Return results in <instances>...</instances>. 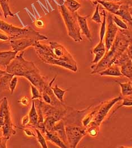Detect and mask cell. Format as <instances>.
I'll return each mask as SVG.
<instances>
[{
  "mask_svg": "<svg viewBox=\"0 0 132 148\" xmlns=\"http://www.w3.org/2000/svg\"><path fill=\"white\" fill-rule=\"evenodd\" d=\"M34 47L39 59L45 63L60 66L72 72H77V62L61 44L52 41L47 45L38 42Z\"/></svg>",
  "mask_w": 132,
  "mask_h": 148,
  "instance_id": "1",
  "label": "cell"
},
{
  "mask_svg": "<svg viewBox=\"0 0 132 148\" xmlns=\"http://www.w3.org/2000/svg\"><path fill=\"white\" fill-rule=\"evenodd\" d=\"M126 31L123 29L118 30L116 38L110 50L105 53V55L99 63L91 66L92 71L90 74L98 73L110 67L126 51L132 39L130 33Z\"/></svg>",
  "mask_w": 132,
  "mask_h": 148,
  "instance_id": "2",
  "label": "cell"
},
{
  "mask_svg": "<svg viewBox=\"0 0 132 148\" xmlns=\"http://www.w3.org/2000/svg\"><path fill=\"white\" fill-rule=\"evenodd\" d=\"M0 30L9 36L11 40L32 38L37 41H43L48 39L47 37L36 31L30 26L24 28L18 27L1 19H0Z\"/></svg>",
  "mask_w": 132,
  "mask_h": 148,
  "instance_id": "3",
  "label": "cell"
},
{
  "mask_svg": "<svg viewBox=\"0 0 132 148\" xmlns=\"http://www.w3.org/2000/svg\"><path fill=\"white\" fill-rule=\"evenodd\" d=\"M58 6L66 24L68 35L75 42H81L82 40V38L77 21V12H71L66 8L64 3L58 4Z\"/></svg>",
  "mask_w": 132,
  "mask_h": 148,
  "instance_id": "4",
  "label": "cell"
},
{
  "mask_svg": "<svg viewBox=\"0 0 132 148\" xmlns=\"http://www.w3.org/2000/svg\"><path fill=\"white\" fill-rule=\"evenodd\" d=\"M24 51H23L11 61L7 66L6 71L18 77H25L31 72L38 70L33 62L28 61L24 58Z\"/></svg>",
  "mask_w": 132,
  "mask_h": 148,
  "instance_id": "5",
  "label": "cell"
},
{
  "mask_svg": "<svg viewBox=\"0 0 132 148\" xmlns=\"http://www.w3.org/2000/svg\"><path fill=\"white\" fill-rule=\"evenodd\" d=\"M122 96H118L115 97V98L112 99L110 101H106L104 103H102L99 104V106H98V108L96 115L90 125L100 127V124L107 116L111 109L116 103L122 100Z\"/></svg>",
  "mask_w": 132,
  "mask_h": 148,
  "instance_id": "6",
  "label": "cell"
},
{
  "mask_svg": "<svg viewBox=\"0 0 132 148\" xmlns=\"http://www.w3.org/2000/svg\"><path fill=\"white\" fill-rule=\"evenodd\" d=\"M67 145L69 148H76L78 144L87 134L86 127L68 125L65 127Z\"/></svg>",
  "mask_w": 132,
  "mask_h": 148,
  "instance_id": "7",
  "label": "cell"
},
{
  "mask_svg": "<svg viewBox=\"0 0 132 148\" xmlns=\"http://www.w3.org/2000/svg\"><path fill=\"white\" fill-rule=\"evenodd\" d=\"M107 28L105 34V47L106 52L110 50L116 38L118 32V28L113 21V14L109 13L107 16Z\"/></svg>",
  "mask_w": 132,
  "mask_h": 148,
  "instance_id": "8",
  "label": "cell"
},
{
  "mask_svg": "<svg viewBox=\"0 0 132 148\" xmlns=\"http://www.w3.org/2000/svg\"><path fill=\"white\" fill-rule=\"evenodd\" d=\"M113 64L120 67V71L123 76L132 79V61L129 58L126 51Z\"/></svg>",
  "mask_w": 132,
  "mask_h": 148,
  "instance_id": "9",
  "label": "cell"
},
{
  "mask_svg": "<svg viewBox=\"0 0 132 148\" xmlns=\"http://www.w3.org/2000/svg\"><path fill=\"white\" fill-rule=\"evenodd\" d=\"M12 51L17 53L22 52L31 46L34 47L38 41L32 38H22L9 41Z\"/></svg>",
  "mask_w": 132,
  "mask_h": 148,
  "instance_id": "10",
  "label": "cell"
},
{
  "mask_svg": "<svg viewBox=\"0 0 132 148\" xmlns=\"http://www.w3.org/2000/svg\"><path fill=\"white\" fill-rule=\"evenodd\" d=\"M14 126L11 120V110L10 109L8 110L4 117V125L2 127V136L5 138H10L12 136L16 134V131Z\"/></svg>",
  "mask_w": 132,
  "mask_h": 148,
  "instance_id": "11",
  "label": "cell"
},
{
  "mask_svg": "<svg viewBox=\"0 0 132 148\" xmlns=\"http://www.w3.org/2000/svg\"><path fill=\"white\" fill-rule=\"evenodd\" d=\"M41 131L45 134V138L46 140L52 142L59 148H67L68 147L63 142V141L54 132L49 131L46 128H44Z\"/></svg>",
  "mask_w": 132,
  "mask_h": 148,
  "instance_id": "12",
  "label": "cell"
},
{
  "mask_svg": "<svg viewBox=\"0 0 132 148\" xmlns=\"http://www.w3.org/2000/svg\"><path fill=\"white\" fill-rule=\"evenodd\" d=\"M94 5H97L98 3L102 5L106 10L109 11L113 15H116L118 11L119 10L121 4L107 0H95L92 2Z\"/></svg>",
  "mask_w": 132,
  "mask_h": 148,
  "instance_id": "13",
  "label": "cell"
},
{
  "mask_svg": "<svg viewBox=\"0 0 132 148\" xmlns=\"http://www.w3.org/2000/svg\"><path fill=\"white\" fill-rule=\"evenodd\" d=\"M18 53L14 51H5L0 52V67L5 70L7 66L14 59Z\"/></svg>",
  "mask_w": 132,
  "mask_h": 148,
  "instance_id": "14",
  "label": "cell"
},
{
  "mask_svg": "<svg viewBox=\"0 0 132 148\" xmlns=\"http://www.w3.org/2000/svg\"><path fill=\"white\" fill-rule=\"evenodd\" d=\"M89 17V15L82 16L78 15L77 13V21L78 23V25L81 31L88 40L90 41H91L92 40L91 34L89 29V28L88 27V21H87V19Z\"/></svg>",
  "mask_w": 132,
  "mask_h": 148,
  "instance_id": "15",
  "label": "cell"
},
{
  "mask_svg": "<svg viewBox=\"0 0 132 148\" xmlns=\"http://www.w3.org/2000/svg\"><path fill=\"white\" fill-rule=\"evenodd\" d=\"M65 127V123L64 121L62 119L56 123L55 126L50 131L55 133L67 145V138L66 135Z\"/></svg>",
  "mask_w": 132,
  "mask_h": 148,
  "instance_id": "16",
  "label": "cell"
},
{
  "mask_svg": "<svg viewBox=\"0 0 132 148\" xmlns=\"http://www.w3.org/2000/svg\"><path fill=\"white\" fill-rule=\"evenodd\" d=\"M101 76H112V77H123L121 73L120 67L115 64H113L110 67L98 73Z\"/></svg>",
  "mask_w": 132,
  "mask_h": 148,
  "instance_id": "17",
  "label": "cell"
},
{
  "mask_svg": "<svg viewBox=\"0 0 132 148\" xmlns=\"http://www.w3.org/2000/svg\"><path fill=\"white\" fill-rule=\"evenodd\" d=\"M29 116L30 119V122L28 125L30 127L34 128H37L38 126V114L37 112V109L35 106L34 100H33L32 102V106L29 112Z\"/></svg>",
  "mask_w": 132,
  "mask_h": 148,
  "instance_id": "18",
  "label": "cell"
},
{
  "mask_svg": "<svg viewBox=\"0 0 132 148\" xmlns=\"http://www.w3.org/2000/svg\"><path fill=\"white\" fill-rule=\"evenodd\" d=\"M14 76V74L7 72L0 78V94L6 90L10 91L9 83Z\"/></svg>",
  "mask_w": 132,
  "mask_h": 148,
  "instance_id": "19",
  "label": "cell"
},
{
  "mask_svg": "<svg viewBox=\"0 0 132 148\" xmlns=\"http://www.w3.org/2000/svg\"><path fill=\"white\" fill-rule=\"evenodd\" d=\"M116 82L120 85L121 87V95L125 97L132 95V82L121 83L118 81H116Z\"/></svg>",
  "mask_w": 132,
  "mask_h": 148,
  "instance_id": "20",
  "label": "cell"
},
{
  "mask_svg": "<svg viewBox=\"0 0 132 148\" xmlns=\"http://www.w3.org/2000/svg\"><path fill=\"white\" fill-rule=\"evenodd\" d=\"M59 121L60 120H59L56 116H46L44 118V125L45 128L49 131H51L52 129L55 126L56 123Z\"/></svg>",
  "mask_w": 132,
  "mask_h": 148,
  "instance_id": "21",
  "label": "cell"
},
{
  "mask_svg": "<svg viewBox=\"0 0 132 148\" xmlns=\"http://www.w3.org/2000/svg\"><path fill=\"white\" fill-rule=\"evenodd\" d=\"M64 5L72 12H76L81 8V4L76 0H65Z\"/></svg>",
  "mask_w": 132,
  "mask_h": 148,
  "instance_id": "22",
  "label": "cell"
},
{
  "mask_svg": "<svg viewBox=\"0 0 132 148\" xmlns=\"http://www.w3.org/2000/svg\"><path fill=\"white\" fill-rule=\"evenodd\" d=\"M52 90H53V92L56 96V97L58 99V100L62 103L64 101V96L66 94V92L68 91L67 90H62L60 88L58 87V85H55L54 87L52 86Z\"/></svg>",
  "mask_w": 132,
  "mask_h": 148,
  "instance_id": "23",
  "label": "cell"
},
{
  "mask_svg": "<svg viewBox=\"0 0 132 148\" xmlns=\"http://www.w3.org/2000/svg\"><path fill=\"white\" fill-rule=\"evenodd\" d=\"M0 5L3 11L4 17L6 19L9 16L14 17L15 15L11 12L9 5V0H0Z\"/></svg>",
  "mask_w": 132,
  "mask_h": 148,
  "instance_id": "24",
  "label": "cell"
},
{
  "mask_svg": "<svg viewBox=\"0 0 132 148\" xmlns=\"http://www.w3.org/2000/svg\"><path fill=\"white\" fill-rule=\"evenodd\" d=\"M102 14L103 16V21L101 23V27L100 29V41H103L106 31V24H107V14L104 9H102Z\"/></svg>",
  "mask_w": 132,
  "mask_h": 148,
  "instance_id": "25",
  "label": "cell"
},
{
  "mask_svg": "<svg viewBox=\"0 0 132 148\" xmlns=\"http://www.w3.org/2000/svg\"><path fill=\"white\" fill-rule=\"evenodd\" d=\"M97 108H98V106H97L96 109H95L94 110L91 111L90 113H88V114L82 119L81 123H82L83 127L87 128L90 125V123L92 122V121L94 118V116L96 115V112L97 110Z\"/></svg>",
  "mask_w": 132,
  "mask_h": 148,
  "instance_id": "26",
  "label": "cell"
},
{
  "mask_svg": "<svg viewBox=\"0 0 132 148\" xmlns=\"http://www.w3.org/2000/svg\"><path fill=\"white\" fill-rule=\"evenodd\" d=\"M36 132V135H37V140L38 141V142L39 143V144H40L41 148H47L48 146L47 145L46 143V140L45 138L43 136V135L42 134V133L41 132L40 130L37 128H34Z\"/></svg>",
  "mask_w": 132,
  "mask_h": 148,
  "instance_id": "27",
  "label": "cell"
},
{
  "mask_svg": "<svg viewBox=\"0 0 132 148\" xmlns=\"http://www.w3.org/2000/svg\"><path fill=\"white\" fill-rule=\"evenodd\" d=\"M113 21L117 25V27H119L121 29L128 30L129 29V27L126 23L122 19L118 17L116 15H113Z\"/></svg>",
  "mask_w": 132,
  "mask_h": 148,
  "instance_id": "28",
  "label": "cell"
},
{
  "mask_svg": "<svg viewBox=\"0 0 132 148\" xmlns=\"http://www.w3.org/2000/svg\"><path fill=\"white\" fill-rule=\"evenodd\" d=\"M31 91L32 93V97L31 100H35V99H42V95L41 92L39 91V90L35 87L34 85L31 84Z\"/></svg>",
  "mask_w": 132,
  "mask_h": 148,
  "instance_id": "29",
  "label": "cell"
},
{
  "mask_svg": "<svg viewBox=\"0 0 132 148\" xmlns=\"http://www.w3.org/2000/svg\"><path fill=\"white\" fill-rule=\"evenodd\" d=\"M106 52V50H103L98 51L94 53L93 54L95 55V57H94L93 60L92 61L91 63L95 64L99 63V62L102 59V58L104 57V56L105 55Z\"/></svg>",
  "mask_w": 132,
  "mask_h": 148,
  "instance_id": "30",
  "label": "cell"
},
{
  "mask_svg": "<svg viewBox=\"0 0 132 148\" xmlns=\"http://www.w3.org/2000/svg\"><path fill=\"white\" fill-rule=\"evenodd\" d=\"M99 5H100L99 3H98L97 5L96 10L94 11V12L91 18V20L98 23V24H101L102 21L101 20V17H100V15L99 14Z\"/></svg>",
  "mask_w": 132,
  "mask_h": 148,
  "instance_id": "31",
  "label": "cell"
},
{
  "mask_svg": "<svg viewBox=\"0 0 132 148\" xmlns=\"http://www.w3.org/2000/svg\"><path fill=\"white\" fill-rule=\"evenodd\" d=\"M99 127L96 126H89L87 129V134L91 137H96L98 135L99 132Z\"/></svg>",
  "mask_w": 132,
  "mask_h": 148,
  "instance_id": "32",
  "label": "cell"
},
{
  "mask_svg": "<svg viewBox=\"0 0 132 148\" xmlns=\"http://www.w3.org/2000/svg\"><path fill=\"white\" fill-rule=\"evenodd\" d=\"M41 95H42V99H43V100L45 103L52 105V106H56L55 102L53 100V98L49 94H47L46 92H43L41 93Z\"/></svg>",
  "mask_w": 132,
  "mask_h": 148,
  "instance_id": "33",
  "label": "cell"
},
{
  "mask_svg": "<svg viewBox=\"0 0 132 148\" xmlns=\"http://www.w3.org/2000/svg\"><path fill=\"white\" fill-rule=\"evenodd\" d=\"M122 100H123L122 103L120 106H118L115 109V110H113L112 114H113L116 110H118L119 109L122 108V106H132V99L131 97H125V98H123Z\"/></svg>",
  "mask_w": 132,
  "mask_h": 148,
  "instance_id": "34",
  "label": "cell"
},
{
  "mask_svg": "<svg viewBox=\"0 0 132 148\" xmlns=\"http://www.w3.org/2000/svg\"><path fill=\"white\" fill-rule=\"evenodd\" d=\"M18 82V76H16V75H14L12 77V78L11 79V81H10L9 88H10V92L11 95H12L16 87Z\"/></svg>",
  "mask_w": 132,
  "mask_h": 148,
  "instance_id": "35",
  "label": "cell"
},
{
  "mask_svg": "<svg viewBox=\"0 0 132 148\" xmlns=\"http://www.w3.org/2000/svg\"><path fill=\"white\" fill-rule=\"evenodd\" d=\"M20 129L22 130L25 133V134L29 137H34V138H36L37 135H36L34 132L33 131V130L29 127H27L25 128H19Z\"/></svg>",
  "mask_w": 132,
  "mask_h": 148,
  "instance_id": "36",
  "label": "cell"
},
{
  "mask_svg": "<svg viewBox=\"0 0 132 148\" xmlns=\"http://www.w3.org/2000/svg\"><path fill=\"white\" fill-rule=\"evenodd\" d=\"M103 50H106L105 44H104V43L103 42V41H99L98 44L92 50L91 53H96L98 51Z\"/></svg>",
  "mask_w": 132,
  "mask_h": 148,
  "instance_id": "37",
  "label": "cell"
},
{
  "mask_svg": "<svg viewBox=\"0 0 132 148\" xmlns=\"http://www.w3.org/2000/svg\"><path fill=\"white\" fill-rule=\"evenodd\" d=\"M31 100L28 96H24L18 101V103L22 104V106H28L31 103Z\"/></svg>",
  "mask_w": 132,
  "mask_h": 148,
  "instance_id": "38",
  "label": "cell"
},
{
  "mask_svg": "<svg viewBox=\"0 0 132 148\" xmlns=\"http://www.w3.org/2000/svg\"><path fill=\"white\" fill-rule=\"evenodd\" d=\"M30 122V119L28 114H27L23 117L22 120V125L23 127L27 126Z\"/></svg>",
  "mask_w": 132,
  "mask_h": 148,
  "instance_id": "39",
  "label": "cell"
},
{
  "mask_svg": "<svg viewBox=\"0 0 132 148\" xmlns=\"http://www.w3.org/2000/svg\"><path fill=\"white\" fill-rule=\"evenodd\" d=\"M9 139L3 136L0 138V148H7V142Z\"/></svg>",
  "mask_w": 132,
  "mask_h": 148,
  "instance_id": "40",
  "label": "cell"
},
{
  "mask_svg": "<svg viewBox=\"0 0 132 148\" xmlns=\"http://www.w3.org/2000/svg\"><path fill=\"white\" fill-rule=\"evenodd\" d=\"M11 40V37L7 34L0 32V40L3 41H9Z\"/></svg>",
  "mask_w": 132,
  "mask_h": 148,
  "instance_id": "41",
  "label": "cell"
},
{
  "mask_svg": "<svg viewBox=\"0 0 132 148\" xmlns=\"http://www.w3.org/2000/svg\"><path fill=\"white\" fill-rule=\"evenodd\" d=\"M126 52L127 53L129 58L132 61V39L126 50Z\"/></svg>",
  "mask_w": 132,
  "mask_h": 148,
  "instance_id": "42",
  "label": "cell"
},
{
  "mask_svg": "<svg viewBox=\"0 0 132 148\" xmlns=\"http://www.w3.org/2000/svg\"><path fill=\"white\" fill-rule=\"evenodd\" d=\"M34 24H35V26L37 28H43L45 26L44 21L42 19H36L34 22Z\"/></svg>",
  "mask_w": 132,
  "mask_h": 148,
  "instance_id": "43",
  "label": "cell"
},
{
  "mask_svg": "<svg viewBox=\"0 0 132 148\" xmlns=\"http://www.w3.org/2000/svg\"><path fill=\"white\" fill-rule=\"evenodd\" d=\"M4 117L5 116H0V128H2L4 125Z\"/></svg>",
  "mask_w": 132,
  "mask_h": 148,
  "instance_id": "44",
  "label": "cell"
},
{
  "mask_svg": "<svg viewBox=\"0 0 132 148\" xmlns=\"http://www.w3.org/2000/svg\"><path fill=\"white\" fill-rule=\"evenodd\" d=\"M7 73V72L6 71L4 70H2L0 69V78L4 75Z\"/></svg>",
  "mask_w": 132,
  "mask_h": 148,
  "instance_id": "45",
  "label": "cell"
},
{
  "mask_svg": "<svg viewBox=\"0 0 132 148\" xmlns=\"http://www.w3.org/2000/svg\"><path fill=\"white\" fill-rule=\"evenodd\" d=\"M127 23H128L129 27L131 28V29H132V20H131V21H127Z\"/></svg>",
  "mask_w": 132,
  "mask_h": 148,
  "instance_id": "46",
  "label": "cell"
},
{
  "mask_svg": "<svg viewBox=\"0 0 132 148\" xmlns=\"http://www.w3.org/2000/svg\"><path fill=\"white\" fill-rule=\"evenodd\" d=\"M129 10L130 11V13H131V15H132V8H129Z\"/></svg>",
  "mask_w": 132,
  "mask_h": 148,
  "instance_id": "47",
  "label": "cell"
},
{
  "mask_svg": "<svg viewBox=\"0 0 132 148\" xmlns=\"http://www.w3.org/2000/svg\"><path fill=\"white\" fill-rule=\"evenodd\" d=\"M3 97L2 99H1L0 100V105H1V103L2 102V101H3Z\"/></svg>",
  "mask_w": 132,
  "mask_h": 148,
  "instance_id": "48",
  "label": "cell"
},
{
  "mask_svg": "<svg viewBox=\"0 0 132 148\" xmlns=\"http://www.w3.org/2000/svg\"><path fill=\"white\" fill-rule=\"evenodd\" d=\"M1 6V5H0ZM0 16H2V13H1V10H0Z\"/></svg>",
  "mask_w": 132,
  "mask_h": 148,
  "instance_id": "49",
  "label": "cell"
},
{
  "mask_svg": "<svg viewBox=\"0 0 132 148\" xmlns=\"http://www.w3.org/2000/svg\"><path fill=\"white\" fill-rule=\"evenodd\" d=\"M131 99H132V97H131Z\"/></svg>",
  "mask_w": 132,
  "mask_h": 148,
  "instance_id": "50",
  "label": "cell"
},
{
  "mask_svg": "<svg viewBox=\"0 0 132 148\" xmlns=\"http://www.w3.org/2000/svg\"><path fill=\"white\" fill-rule=\"evenodd\" d=\"M94 1H95V0H94Z\"/></svg>",
  "mask_w": 132,
  "mask_h": 148,
  "instance_id": "51",
  "label": "cell"
},
{
  "mask_svg": "<svg viewBox=\"0 0 132 148\" xmlns=\"http://www.w3.org/2000/svg\"><path fill=\"white\" fill-rule=\"evenodd\" d=\"M51 1H53V0H51Z\"/></svg>",
  "mask_w": 132,
  "mask_h": 148,
  "instance_id": "52",
  "label": "cell"
},
{
  "mask_svg": "<svg viewBox=\"0 0 132 148\" xmlns=\"http://www.w3.org/2000/svg\"></svg>",
  "mask_w": 132,
  "mask_h": 148,
  "instance_id": "53",
  "label": "cell"
},
{
  "mask_svg": "<svg viewBox=\"0 0 132 148\" xmlns=\"http://www.w3.org/2000/svg\"></svg>",
  "mask_w": 132,
  "mask_h": 148,
  "instance_id": "54",
  "label": "cell"
}]
</instances>
